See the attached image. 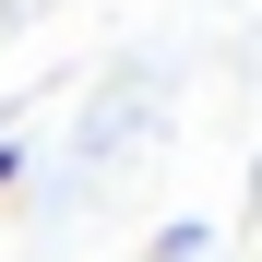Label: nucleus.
<instances>
[{
    "mask_svg": "<svg viewBox=\"0 0 262 262\" xmlns=\"http://www.w3.org/2000/svg\"><path fill=\"white\" fill-rule=\"evenodd\" d=\"M12 179H24V143H0V191H12Z\"/></svg>",
    "mask_w": 262,
    "mask_h": 262,
    "instance_id": "1",
    "label": "nucleus"
}]
</instances>
